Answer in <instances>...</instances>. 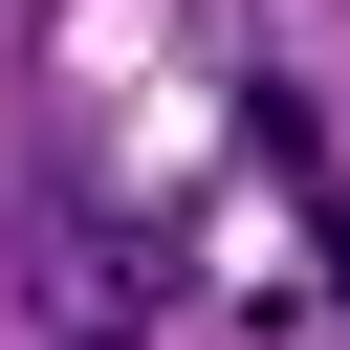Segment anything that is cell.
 Wrapping results in <instances>:
<instances>
[{"label":"cell","mask_w":350,"mask_h":350,"mask_svg":"<svg viewBox=\"0 0 350 350\" xmlns=\"http://www.w3.org/2000/svg\"><path fill=\"white\" fill-rule=\"evenodd\" d=\"M0 262H22L44 350H153V328H175V262H153L88 175H22V197H0Z\"/></svg>","instance_id":"obj_1"},{"label":"cell","mask_w":350,"mask_h":350,"mask_svg":"<svg viewBox=\"0 0 350 350\" xmlns=\"http://www.w3.org/2000/svg\"><path fill=\"white\" fill-rule=\"evenodd\" d=\"M241 153L284 175V219L328 241V284H350V175H328V131H306V88H241Z\"/></svg>","instance_id":"obj_2"}]
</instances>
